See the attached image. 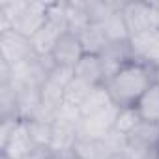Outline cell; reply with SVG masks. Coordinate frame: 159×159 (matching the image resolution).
Returning a JSON list of instances; mask_svg holds the SVG:
<instances>
[{
	"mask_svg": "<svg viewBox=\"0 0 159 159\" xmlns=\"http://www.w3.org/2000/svg\"><path fill=\"white\" fill-rule=\"evenodd\" d=\"M34 148H38V146L32 142L30 133H28V127H26V122L23 120V122L17 125V129L13 131V135L10 137L8 144H6L4 148H0V153L8 155L10 159H21V157H25L26 153H30Z\"/></svg>",
	"mask_w": 159,
	"mask_h": 159,
	"instance_id": "12",
	"label": "cell"
},
{
	"mask_svg": "<svg viewBox=\"0 0 159 159\" xmlns=\"http://www.w3.org/2000/svg\"><path fill=\"white\" fill-rule=\"evenodd\" d=\"M77 139H79V131H77L75 124H69V122H64V120H54L49 150L54 152V153L71 155Z\"/></svg>",
	"mask_w": 159,
	"mask_h": 159,
	"instance_id": "10",
	"label": "cell"
},
{
	"mask_svg": "<svg viewBox=\"0 0 159 159\" xmlns=\"http://www.w3.org/2000/svg\"><path fill=\"white\" fill-rule=\"evenodd\" d=\"M116 116H118V107L114 103L99 112L83 116L77 125L79 139H103L114 129Z\"/></svg>",
	"mask_w": 159,
	"mask_h": 159,
	"instance_id": "6",
	"label": "cell"
},
{
	"mask_svg": "<svg viewBox=\"0 0 159 159\" xmlns=\"http://www.w3.org/2000/svg\"><path fill=\"white\" fill-rule=\"evenodd\" d=\"M111 105H112V101H111V96L105 90V86H96L94 92L88 96V99L81 105V112H83V116H88V114L99 112Z\"/></svg>",
	"mask_w": 159,
	"mask_h": 159,
	"instance_id": "23",
	"label": "cell"
},
{
	"mask_svg": "<svg viewBox=\"0 0 159 159\" xmlns=\"http://www.w3.org/2000/svg\"><path fill=\"white\" fill-rule=\"evenodd\" d=\"M133 60L140 62L153 71L159 69V28L153 26L146 32L135 34L129 38Z\"/></svg>",
	"mask_w": 159,
	"mask_h": 159,
	"instance_id": "5",
	"label": "cell"
},
{
	"mask_svg": "<svg viewBox=\"0 0 159 159\" xmlns=\"http://www.w3.org/2000/svg\"><path fill=\"white\" fill-rule=\"evenodd\" d=\"M0 159H10L8 155H4V153H0Z\"/></svg>",
	"mask_w": 159,
	"mask_h": 159,
	"instance_id": "32",
	"label": "cell"
},
{
	"mask_svg": "<svg viewBox=\"0 0 159 159\" xmlns=\"http://www.w3.org/2000/svg\"><path fill=\"white\" fill-rule=\"evenodd\" d=\"M49 81H52L54 84L62 86V88H67V84L75 79V69L73 67H64V66H56L51 73H49Z\"/></svg>",
	"mask_w": 159,
	"mask_h": 159,
	"instance_id": "25",
	"label": "cell"
},
{
	"mask_svg": "<svg viewBox=\"0 0 159 159\" xmlns=\"http://www.w3.org/2000/svg\"><path fill=\"white\" fill-rule=\"evenodd\" d=\"M124 4V2H122ZM99 26L103 28L109 43L111 41H127L131 36H129V30L125 26V21H124V15H122V8L118 11H114L112 15H109L103 23H99Z\"/></svg>",
	"mask_w": 159,
	"mask_h": 159,
	"instance_id": "18",
	"label": "cell"
},
{
	"mask_svg": "<svg viewBox=\"0 0 159 159\" xmlns=\"http://www.w3.org/2000/svg\"><path fill=\"white\" fill-rule=\"evenodd\" d=\"M111 159H127V157H125V155H124V153H118V155H112V157H111Z\"/></svg>",
	"mask_w": 159,
	"mask_h": 159,
	"instance_id": "30",
	"label": "cell"
},
{
	"mask_svg": "<svg viewBox=\"0 0 159 159\" xmlns=\"http://www.w3.org/2000/svg\"><path fill=\"white\" fill-rule=\"evenodd\" d=\"M155 159H159V155H157V157H155Z\"/></svg>",
	"mask_w": 159,
	"mask_h": 159,
	"instance_id": "34",
	"label": "cell"
},
{
	"mask_svg": "<svg viewBox=\"0 0 159 159\" xmlns=\"http://www.w3.org/2000/svg\"><path fill=\"white\" fill-rule=\"evenodd\" d=\"M0 120H21L17 96L11 84H0Z\"/></svg>",
	"mask_w": 159,
	"mask_h": 159,
	"instance_id": "20",
	"label": "cell"
},
{
	"mask_svg": "<svg viewBox=\"0 0 159 159\" xmlns=\"http://www.w3.org/2000/svg\"><path fill=\"white\" fill-rule=\"evenodd\" d=\"M34 47L32 41L25 36H21L15 30H8L0 34V60H4L11 67L34 58Z\"/></svg>",
	"mask_w": 159,
	"mask_h": 159,
	"instance_id": "4",
	"label": "cell"
},
{
	"mask_svg": "<svg viewBox=\"0 0 159 159\" xmlns=\"http://www.w3.org/2000/svg\"><path fill=\"white\" fill-rule=\"evenodd\" d=\"M51 54H52L56 66H64V67H73L75 69V66L84 56V49H83L81 39H79L77 34L66 32L56 41V45H54Z\"/></svg>",
	"mask_w": 159,
	"mask_h": 159,
	"instance_id": "8",
	"label": "cell"
},
{
	"mask_svg": "<svg viewBox=\"0 0 159 159\" xmlns=\"http://www.w3.org/2000/svg\"><path fill=\"white\" fill-rule=\"evenodd\" d=\"M135 111L142 122L159 125V84L153 83L137 101Z\"/></svg>",
	"mask_w": 159,
	"mask_h": 159,
	"instance_id": "15",
	"label": "cell"
},
{
	"mask_svg": "<svg viewBox=\"0 0 159 159\" xmlns=\"http://www.w3.org/2000/svg\"><path fill=\"white\" fill-rule=\"evenodd\" d=\"M71 155L79 159H111L114 153L105 139H77Z\"/></svg>",
	"mask_w": 159,
	"mask_h": 159,
	"instance_id": "14",
	"label": "cell"
},
{
	"mask_svg": "<svg viewBox=\"0 0 159 159\" xmlns=\"http://www.w3.org/2000/svg\"><path fill=\"white\" fill-rule=\"evenodd\" d=\"M122 15L129 30V36L146 32L155 26V11L150 2H124Z\"/></svg>",
	"mask_w": 159,
	"mask_h": 159,
	"instance_id": "7",
	"label": "cell"
},
{
	"mask_svg": "<svg viewBox=\"0 0 159 159\" xmlns=\"http://www.w3.org/2000/svg\"><path fill=\"white\" fill-rule=\"evenodd\" d=\"M155 83V71L140 62H129L122 66L103 84L111 96V101L118 109L135 107L140 96Z\"/></svg>",
	"mask_w": 159,
	"mask_h": 159,
	"instance_id": "1",
	"label": "cell"
},
{
	"mask_svg": "<svg viewBox=\"0 0 159 159\" xmlns=\"http://www.w3.org/2000/svg\"><path fill=\"white\" fill-rule=\"evenodd\" d=\"M94 88H96L94 84H90V83L83 81V79H77V77H75L73 81L67 84V88H66V98H64V101L81 109V105L88 99V96L94 92Z\"/></svg>",
	"mask_w": 159,
	"mask_h": 159,
	"instance_id": "21",
	"label": "cell"
},
{
	"mask_svg": "<svg viewBox=\"0 0 159 159\" xmlns=\"http://www.w3.org/2000/svg\"><path fill=\"white\" fill-rule=\"evenodd\" d=\"M139 122H140V118H139L135 107H125V109H118V116H116L114 127H116L120 133L127 135L129 131H133V127H135Z\"/></svg>",
	"mask_w": 159,
	"mask_h": 159,
	"instance_id": "24",
	"label": "cell"
},
{
	"mask_svg": "<svg viewBox=\"0 0 159 159\" xmlns=\"http://www.w3.org/2000/svg\"><path fill=\"white\" fill-rule=\"evenodd\" d=\"M66 15H67V32H71V34L79 36L83 30H86L92 25L90 15L86 11L84 0H67L66 2Z\"/></svg>",
	"mask_w": 159,
	"mask_h": 159,
	"instance_id": "16",
	"label": "cell"
},
{
	"mask_svg": "<svg viewBox=\"0 0 159 159\" xmlns=\"http://www.w3.org/2000/svg\"><path fill=\"white\" fill-rule=\"evenodd\" d=\"M124 155L127 159H155L159 155V125L140 120L125 135Z\"/></svg>",
	"mask_w": 159,
	"mask_h": 159,
	"instance_id": "2",
	"label": "cell"
},
{
	"mask_svg": "<svg viewBox=\"0 0 159 159\" xmlns=\"http://www.w3.org/2000/svg\"><path fill=\"white\" fill-rule=\"evenodd\" d=\"M103 67H105V83L125 64L133 62V52H131V45L129 39L127 41H111L105 51L99 54Z\"/></svg>",
	"mask_w": 159,
	"mask_h": 159,
	"instance_id": "9",
	"label": "cell"
},
{
	"mask_svg": "<svg viewBox=\"0 0 159 159\" xmlns=\"http://www.w3.org/2000/svg\"><path fill=\"white\" fill-rule=\"evenodd\" d=\"M23 120H0V148H4Z\"/></svg>",
	"mask_w": 159,
	"mask_h": 159,
	"instance_id": "26",
	"label": "cell"
},
{
	"mask_svg": "<svg viewBox=\"0 0 159 159\" xmlns=\"http://www.w3.org/2000/svg\"><path fill=\"white\" fill-rule=\"evenodd\" d=\"M49 4L51 2H38V0H26L23 10L13 21L11 30L19 32L21 36L32 39L49 21Z\"/></svg>",
	"mask_w": 159,
	"mask_h": 159,
	"instance_id": "3",
	"label": "cell"
},
{
	"mask_svg": "<svg viewBox=\"0 0 159 159\" xmlns=\"http://www.w3.org/2000/svg\"><path fill=\"white\" fill-rule=\"evenodd\" d=\"M15 96H17V107H19V116L21 120H32L39 114L41 111V92L36 86L28 84H13Z\"/></svg>",
	"mask_w": 159,
	"mask_h": 159,
	"instance_id": "11",
	"label": "cell"
},
{
	"mask_svg": "<svg viewBox=\"0 0 159 159\" xmlns=\"http://www.w3.org/2000/svg\"><path fill=\"white\" fill-rule=\"evenodd\" d=\"M71 159H79V157H75V155H71Z\"/></svg>",
	"mask_w": 159,
	"mask_h": 159,
	"instance_id": "33",
	"label": "cell"
},
{
	"mask_svg": "<svg viewBox=\"0 0 159 159\" xmlns=\"http://www.w3.org/2000/svg\"><path fill=\"white\" fill-rule=\"evenodd\" d=\"M49 159H71V155H66V153H51L49 155Z\"/></svg>",
	"mask_w": 159,
	"mask_h": 159,
	"instance_id": "29",
	"label": "cell"
},
{
	"mask_svg": "<svg viewBox=\"0 0 159 159\" xmlns=\"http://www.w3.org/2000/svg\"><path fill=\"white\" fill-rule=\"evenodd\" d=\"M52 152L49 150V148H34L30 153H26L25 157H21V159H49V155H51Z\"/></svg>",
	"mask_w": 159,
	"mask_h": 159,
	"instance_id": "27",
	"label": "cell"
},
{
	"mask_svg": "<svg viewBox=\"0 0 159 159\" xmlns=\"http://www.w3.org/2000/svg\"><path fill=\"white\" fill-rule=\"evenodd\" d=\"M155 83L159 84V69H155Z\"/></svg>",
	"mask_w": 159,
	"mask_h": 159,
	"instance_id": "31",
	"label": "cell"
},
{
	"mask_svg": "<svg viewBox=\"0 0 159 159\" xmlns=\"http://www.w3.org/2000/svg\"><path fill=\"white\" fill-rule=\"evenodd\" d=\"M79 39H81V45L84 49V54H96L99 56L105 47L109 45V39L103 32V28L96 23H92L86 30H83L81 34H79Z\"/></svg>",
	"mask_w": 159,
	"mask_h": 159,
	"instance_id": "17",
	"label": "cell"
},
{
	"mask_svg": "<svg viewBox=\"0 0 159 159\" xmlns=\"http://www.w3.org/2000/svg\"><path fill=\"white\" fill-rule=\"evenodd\" d=\"M150 4H152V8L155 11V26L159 28V2H150Z\"/></svg>",
	"mask_w": 159,
	"mask_h": 159,
	"instance_id": "28",
	"label": "cell"
},
{
	"mask_svg": "<svg viewBox=\"0 0 159 159\" xmlns=\"http://www.w3.org/2000/svg\"><path fill=\"white\" fill-rule=\"evenodd\" d=\"M75 77L94 84V86H103L105 84V67L99 56L96 54H84L75 66Z\"/></svg>",
	"mask_w": 159,
	"mask_h": 159,
	"instance_id": "13",
	"label": "cell"
},
{
	"mask_svg": "<svg viewBox=\"0 0 159 159\" xmlns=\"http://www.w3.org/2000/svg\"><path fill=\"white\" fill-rule=\"evenodd\" d=\"M84 4H86L90 21L96 25L103 23L109 15H112L122 8V2H112V0H84Z\"/></svg>",
	"mask_w": 159,
	"mask_h": 159,
	"instance_id": "22",
	"label": "cell"
},
{
	"mask_svg": "<svg viewBox=\"0 0 159 159\" xmlns=\"http://www.w3.org/2000/svg\"><path fill=\"white\" fill-rule=\"evenodd\" d=\"M30 139L36 146L39 148H49L51 144V135H52V122L54 120H43V118H32V120H25Z\"/></svg>",
	"mask_w": 159,
	"mask_h": 159,
	"instance_id": "19",
	"label": "cell"
}]
</instances>
